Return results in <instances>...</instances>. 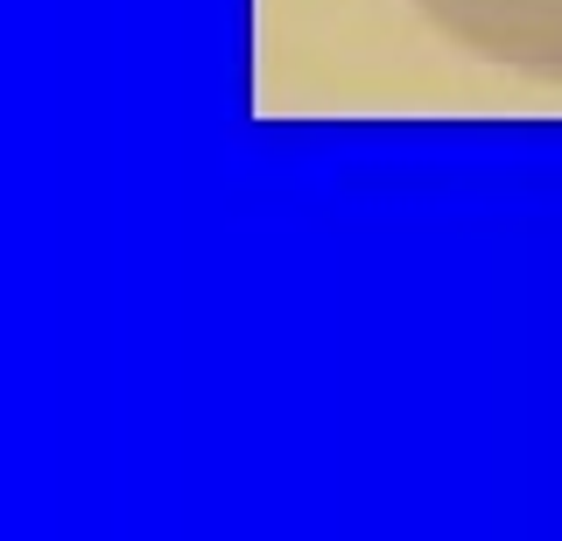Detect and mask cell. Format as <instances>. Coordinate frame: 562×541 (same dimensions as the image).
I'll use <instances>...</instances> for the list:
<instances>
[{"label": "cell", "mask_w": 562, "mask_h": 541, "mask_svg": "<svg viewBox=\"0 0 562 541\" xmlns=\"http://www.w3.org/2000/svg\"><path fill=\"white\" fill-rule=\"evenodd\" d=\"M464 57L527 84H562V0H408Z\"/></svg>", "instance_id": "cell-1"}]
</instances>
